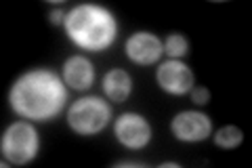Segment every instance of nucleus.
I'll return each mask as SVG.
<instances>
[{"label": "nucleus", "mask_w": 252, "mask_h": 168, "mask_svg": "<svg viewBox=\"0 0 252 168\" xmlns=\"http://www.w3.org/2000/svg\"><path fill=\"white\" fill-rule=\"evenodd\" d=\"M65 32L69 40L84 51L101 53L114 44L118 23L114 15L99 4H78L65 15Z\"/></svg>", "instance_id": "nucleus-2"}, {"label": "nucleus", "mask_w": 252, "mask_h": 168, "mask_svg": "<svg viewBox=\"0 0 252 168\" xmlns=\"http://www.w3.org/2000/svg\"><path fill=\"white\" fill-rule=\"evenodd\" d=\"M116 166H126V168H130V166H143V164H139V162H118Z\"/></svg>", "instance_id": "nucleus-15"}, {"label": "nucleus", "mask_w": 252, "mask_h": 168, "mask_svg": "<svg viewBox=\"0 0 252 168\" xmlns=\"http://www.w3.org/2000/svg\"><path fill=\"white\" fill-rule=\"evenodd\" d=\"M162 46H164V53H166L170 59H181V57H185L187 49H189L187 38L181 36V34H170V36L166 38V42H164Z\"/></svg>", "instance_id": "nucleus-12"}, {"label": "nucleus", "mask_w": 252, "mask_h": 168, "mask_svg": "<svg viewBox=\"0 0 252 168\" xmlns=\"http://www.w3.org/2000/svg\"><path fill=\"white\" fill-rule=\"evenodd\" d=\"M242 141H244V133L238 129V126H223V129H219L215 134V143L223 149L238 147Z\"/></svg>", "instance_id": "nucleus-11"}, {"label": "nucleus", "mask_w": 252, "mask_h": 168, "mask_svg": "<svg viewBox=\"0 0 252 168\" xmlns=\"http://www.w3.org/2000/svg\"><path fill=\"white\" fill-rule=\"evenodd\" d=\"M189 93H191L193 103H198V105H206V103L210 101V91L204 89V86H195V89H191Z\"/></svg>", "instance_id": "nucleus-13"}, {"label": "nucleus", "mask_w": 252, "mask_h": 168, "mask_svg": "<svg viewBox=\"0 0 252 168\" xmlns=\"http://www.w3.org/2000/svg\"><path fill=\"white\" fill-rule=\"evenodd\" d=\"M156 80L160 84V89L170 95H185L193 89L191 69L179 59L164 61L156 71Z\"/></svg>", "instance_id": "nucleus-7"}, {"label": "nucleus", "mask_w": 252, "mask_h": 168, "mask_svg": "<svg viewBox=\"0 0 252 168\" xmlns=\"http://www.w3.org/2000/svg\"><path fill=\"white\" fill-rule=\"evenodd\" d=\"M170 131L179 141L198 143V141H204L210 137L212 122L202 111H181V114L172 118Z\"/></svg>", "instance_id": "nucleus-6"}, {"label": "nucleus", "mask_w": 252, "mask_h": 168, "mask_svg": "<svg viewBox=\"0 0 252 168\" xmlns=\"http://www.w3.org/2000/svg\"><path fill=\"white\" fill-rule=\"evenodd\" d=\"M103 93L109 97V101L122 103L128 99L132 93V80L124 69H109L103 76Z\"/></svg>", "instance_id": "nucleus-10"}, {"label": "nucleus", "mask_w": 252, "mask_h": 168, "mask_svg": "<svg viewBox=\"0 0 252 168\" xmlns=\"http://www.w3.org/2000/svg\"><path fill=\"white\" fill-rule=\"evenodd\" d=\"M65 82L53 69H32L17 78L9 93L13 111L34 122H49L65 107Z\"/></svg>", "instance_id": "nucleus-1"}, {"label": "nucleus", "mask_w": 252, "mask_h": 168, "mask_svg": "<svg viewBox=\"0 0 252 168\" xmlns=\"http://www.w3.org/2000/svg\"><path fill=\"white\" fill-rule=\"evenodd\" d=\"M40 139L30 122H13L0 139V151L9 164L26 166L38 156Z\"/></svg>", "instance_id": "nucleus-3"}, {"label": "nucleus", "mask_w": 252, "mask_h": 168, "mask_svg": "<svg viewBox=\"0 0 252 168\" xmlns=\"http://www.w3.org/2000/svg\"><path fill=\"white\" fill-rule=\"evenodd\" d=\"M162 168H179V164L177 162H164V164H160Z\"/></svg>", "instance_id": "nucleus-16"}, {"label": "nucleus", "mask_w": 252, "mask_h": 168, "mask_svg": "<svg viewBox=\"0 0 252 168\" xmlns=\"http://www.w3.org/2000/svg\"><path fill=\"white\" fill-rule=\"evenodd\" d=\"M112 107L101 97H82L67 111V124L76 134L91 137L97 134L109 124Z\"/></svg>", "instance_id": "nucleus-4"}, {"label": "nucleus", "mask_w": 252, "mask_h": 168, "mask_svg": "<svg viewBox=\"0 0 252 168\" xmlns=\"http://www.w3.org/2000/svg\"><path fill=\"white\" fill-rule=\"evenodd\" d=\"M116 139L128 149H143L152 141V126L139 114H122L114 124Z\"/></svg>", "instance_id": "nucleus-5"}, {"label": "nucleus", "mask_w": 252, "mask_h": 168, "mask_svg": "<svg viewBox=\"0 0 252 168\" xmlns=\"http://www.w3.org/2000/svg\"><path fill=\"white\" fill-rule=\"evenodd\" d=\"M93 80H94V67L82 55H74V57H69L63 63V82L72 86L74 91H89Z\"/></svg>", "instance_id": "nucleus-9"}, {"label": "nucleus", "mask_w": 252, "mask_h": 168, "mask_svg": "<svg viewBox=\"0 0 252 168\" xmlns=\"http://www.w3.org/2000/svg\"><path fill=\"white\" fill-rule=\"evenodd\" d=\"M162 53L164 46L160 38L149 34V32H137L126 40V57L132 63H139V66H152L160 59Z\"/></svg>", "instance_id": "nucleus-8"}, {"label": "nucleus", "mask_w": 252, "mask_h": 168, "mask_svg": "<svg viewBox=\"0 0 252 168\" xmlns=\"http://www.w3.org/2000/svg\"><path fill=\"white\" fill-rule=\"evenodd\" d=\"M49 21L53 23V26H59L61 21H65V15H63V11H51L49 13Z\"/></svg>", "instance_id": "nucleus-14"}]
</instances>
